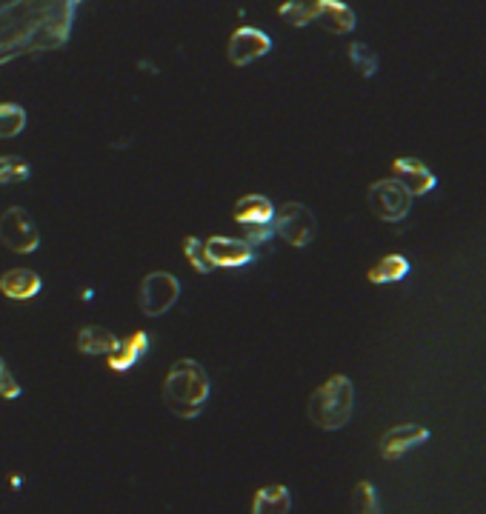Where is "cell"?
Segmentation results:
<instances>
[{
    "mask_svg": "<svg viewBox=\"0 0 486 514\" xmlns=\"http://www.w3.org/2000/svg\"><path fill=\"white\" fill-rule=\"evenodd\" d=\"M392 175H395V180H401V183H404L412 198L429 195V192H432V189L438 186V178H435V172H432V169L426 166L424 160H418V158L392 160Z\"/></svg>",
    "mask_w": 486,
    "mask_h": 514,
    "instance_id": "cell-10",
    "label": "cell"
},
{
    "mask_svg": "<svg viewBox=\"0 0 486 514\" xmlns=\"http://www.w3.org/2000/svg\"><path fill=\"white\" fill-rule=\"evenodd\" d=\"M149 352V335L146 332H135V335L118 340V346L109 352V369L112 372H129L141 363Z\"/></svg>",
    "mask_w": 486,
    "mask_h": 514,
    "instance_id": "cell-12",
    "label": "cell"
},
{
    "mask_svg": "<svg viewBox=\"0 0 486 514\" xmlns=\"http://www.w3.org/2000/svg\"><path fill=\"white\" fill-rule=\"evenodd\" d=\"M206 243V255L212 260L215 269H241L255 260V246L246 243L243 238H226V235H215V238L203 240Z\"/></svg>",
    "mask_w": 486,
    "mask_h": 514,
    "instance_id": "cell-8",
    "label": "cell"
},
{
    "mask_svg": "<svg viewBox=\"0 0 486 514\" xmlns=\"http://www.w3.org/2000/svg\"><path fill=\"white\" fill-rule=\"evenodd\" d=\"M426 440H429V429L406 423V426H395V429H389V432L381 437L378 452H381L384 460H401V457L409 455L415 446H421V443H426Z\"/></svg>",
    "mask_w": 486,
    "mask_h": 514,
    "instance_id": "cell-11",
    "label": "cell"
},
{
    "mask_svg": "<svg viewBox=\"0 0 486 514\" xmlns=\"http://www.w3.org/2000/svg\"><path fill=\"white\" fill-rule=\"evenodd\" d=\"M0 397H3V400H18V397H21V383L15 380L12 369L6 366L3 357H0Z\"/></svg>",
    "mask_w": 486,
    "mask_h": 514,
    "instance_id": "cell-24",
    "label": "cell"
},
{
    "mask_svg": "<svg viewBox=\"0 0 486 514\" xmlns=\"http://www.w3.org/2000/svg\"><path fill=\"white\" fill-rule=\"evenodd\" d=\"M315 23L324 26L326 32L332 35H349L355 29V12L341 3V0H318V9H315Z\"/></svg>",
    "mask_w": 486,
    "mask_h": 514,
    "instance_id": "cell-13",
    "label": "cell"
},
{
    "mask_svg": "<svg viewBox=\"0 0 486 514\" xmlns=\"http://www.w3.org/2000/svg\"><path fill=\"white\" fill-rule=\"evenodd\" d=\"M315 9H318V0H286L278 9V15L292 26H309L315 23Z\"/></svg>",
    "mask_w": 486,
    "mask_h": 514,
    "instance_id": "cell-19",
    "label": "cell"
},
{
    "mask_svg": "<svg viewBox=\"0 0 486 514\" xmlns=\"http://www.w3.org/2000/svg\"><path fill=\"white\" fill-rule=\"evenodd\" d=\"M32 175V166L21 158H6L0 155V186H9V183H21L29 180Z\"/></svg>",
    "mask_w": 486,
    "mask_h": 514,
    "instance_id": "cell-22",
    "label": "cell"
},
{
    "mask_svg": "<svg viewBox=\"0 0 486 514\" xmlns=\"http://www.w3.org/2000/svg\"><path fill=\"white\" fill-rule=\"evenodd\" d=\"M115 346H118V335L109 332L106 326L89 323V326H83L81 332H78V349H81L83 355L106 357Z\"/></svg>",
    "mask_w": 486,
    "mask_h": 514,
    "instance_id": "cell-15",
    "label": "cell"
},
{
    "mask_svg": "<svg viewBox=\"0 0 486 514\" xmlns=\"http://www.w3.org/2000/svg\"><path fill=\"white\" fill-rule=\"evenodd\" d=\"M212 392V383L209 375L198 360H175L172 369L166 372L163 380V406L172 412V415L183 417V420H192L206 409V400Z\"/></svg>",
    "mask_w": 486,
    "mask_h": 514,
    "instance_id": "cell-1",
    "label": "cell"
},
{
    "mask_svg": "<svg viewBox=\"0 0 486 514\" xmlns=\"http://www.w3.org/2000/svg\"><path fill=\"white\" fill-rule=\"evenodd\" d=\"M0 243L18 255H32L41 246V229L23 206H12L0 215Z\"/></svg>",
    "mask_w": 486,
    "mask_h": 514,
    "instance_id": "cell-5",
    "label": "cell"
},
{
    "mask_svg": "<svg viewBox=\"0 0 486 514\" xmlns=\"http://www.w3.org/2000/svg\"><path fill=\"white\" fill-rule=\"evenodd\" d=\"M26 129V109L18 103H0V138H18Z\"/></svg>",
    "mask_w": 486,
    "mask_h": 514,
    "instance_id": "cell-20",
    "label": "cell"
},
{
    "mask_svg": "<svg viewBox=\"0 0 486 514\" xmlns=\"http://www.w3.org/2000/svg\"><path fill=\"white\" fill-rule=\"evenodd\" d=\"M409 275V260L404 255H386L381 257L372 269H369V283L384 286V283H398Z\"/></svg>",
    "mask_w": 486,
    "mask_h": 514,
    "instance_id": "cell-17",
    "label": "cell"
},
{
    "mask_svg": "<svg viewBox=\"0 0 486 514\" xmlns=\"http://www.w3.org/2000/svg\"><path fill=\"white\" fill-rule=\"evenodd\" d=\"M355 409V389H352V380L344 375H335L326 380L324 386H318L312 397H309V406H306V415L309 420L324 429V432H338L344 429L352 417Z\"/></svg>",
    "mask_w": 486,
    "mask_h": 514,
    "instance_id": "cell-2",
    "label": "cell"
},
{
    "mask_svg": "<svg viewBox=\"0 0 486 514\" xmlns=\"http://www.w3.org/2000/svg\"><path fill=\"white\" fill-rule=\"evenodd\" d=\"M366 200H369V209L375 218L386 220V223H398L409 215L412 209V195L406 189L401 180L384 178L375 180L366 192Z\"/></svg>",
    "mask_w": 486,
    "mask_h": 514,
    "instance_id": "cell-6",
    "label": "cell"
},
{
    "mask_svg": "<svg viewBox=\"0 0 486 514\" xmlns=\"http://www.w3.org/2000/svg\"><path fill=\"white\" fill-rule=\"evenodd\" d=\"M292 509V495L286 486H264L255 492V500H252V512L255 514H286Z\"/></svg>",
    "mask_w": 486,
    "mask_h": 514,
    "instance_id": "cell-16",
    "label": "cell"
},
{
    "mask_svg": "<svg viewBox=\"0 0 486 514\" xmlns=\"http://www.w3.org/2000/svg\"><path fill=\"white\" fill-rule=\"evenodd\" d=\"M272 226H275V235L286 240L289 246H295V249H306L318 235L315 215L306 209L304 203H295V200H289L281 209H275Z\"/></svg>",
    "mask_w": 486,
    "mask_h": 514,
    "instance_id": "cell-4",
    "label": "cell"
},
{
    "mask_svg": "<svg viewBox=\"0 0 486 514\" xmlns=\"http://www.w3.org/2000/svg\"><path fill=\"white\" fill-rule=\"evenodd\" d=\"M269 52H272V38L261 29H255V26H241L229 38V49H226V55L235 66H249V63H255Z\"/></svg>",
    "mask_w": 486,
    "mask_h": 514,
    "instance_id": "cell-9",
    "label": "cell"
},
{
    "mask_svg": "<svg viewBox=\"0 0 486 514\" xmlns=\"http://www.w3.org/2000/svg\"><path fill=\"white\" fill-rule=\"evenodd\" d=\"M181 297V280L169 272H152L141 280L138 289V306L146 317L166 315Z\"/></svg>",
    "mask_w": 486,
    "mask_h": 514,
    "instance_id": "cell-7",
    "label": "cell"
},
{
    "mask_svg": "<svg viewBox=\"0 0 486 514\" xmlns=\"http://www.w3.org/2000/svg\"><path fill=\"white\" fill-rule=\"evenodd\" d=\"M183 257L189 260V266L198 272V275H209V272H215V266H212V260L206 255V243L203 238H186L183 240Z\"/></svg>",
    "mask_w": 486,
    "mask_h": 514,
    "instance_id": "cell-21",
    "label": "cell"
},
{
    "mask_svg": "<svg viewBox=\"0 0 486 514\" xmlns=\"http://www.w3.org/2000/svg\"><path fill=\"white\" fill-rule=\"evenodd\" d=\"M232 218L243 229V235H246L243 240L252 246H264L275 238V226H272L275 203L266 195H243L232 209Z\"/></svg>",
    "mask_w": 486,
    "mask_h": 514,
    "instance_id": "cell-3",
    "label": "cell"
},
{
    "mask_svg": "<svg viewBox=\"0 0 486 514\" xmlns=\"http://www.w3.org/2000/svg\"><path fill=\"white\" fill-rule=\"evenodd\" d=\"M43 289V280L32 269H9L0 277V292L9 300H32Z\"/></svg>",
    "mask_w": 486,
    "mask_h": 514,
    "instance_id": "cell-14",
    "label": "cell"
},
{
    "mask_svg": "<svg viewBox=\"0 0 486 514\" xmlns=\"http://www.w3.org/2000/svg\"><path fill=\"white\" fill-rule=\"evenodd\" d=\"M355 509H358V512H378V509H381L378 492H375V486H372L369 480H361V483L355 486Z\"/></svg>",
    "mask_w": 486,
    "mask_h": 514,
    "instance_id": "cell-23",
    "label": "cell"
},
{
    "mask_svg": "<svg viewBox=\"0 0 486 514\" xmlns=\"http://www.w3.org/2000/svg\"><path fill=\"white\" fill-rule=\"evenodd\" d=\"M346 55H349V60H352V66L358 69V75H364V78H372V75L378 72V66H381V60H378V55H375V49H372V46H366V43H361V40L349 43Z\"/></svg>",
    "mask_w": 486,
    "mask_h": 514,
    "instance_id": "cell-18",
    "label": "cell"
}]
</instances>
